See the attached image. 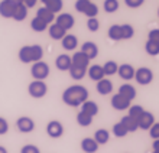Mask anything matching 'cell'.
Listing matches in <instances>:
<instances>
[{
	"label": "cell",
	"mask_w": 159,
	"mask_h": 153,
	"mask_svg": "<svg viewBox=\"0 0 159 153\" xmlns=\"http://www.w3.org/2000/svg\"><path fill=\"white\" fill-rule=\"evenodd\" d=\"M81 52H83L84 55H87L88 59L91 61V59H94V58L98 56V46H97L96 42L87 41L81 45Z\"/></svg>",
	"instance_id": "12"
},
{
	"label": "cell",
	"mask_w": 159,
	"mask_h": 153,
	"mask_svg": "<svg viewBox=\"0 0 159 153\" xmlns=\"http://www.w3.org/2000/svg\"><path fill=\"white\" fill-rule=\"evenodd\" d=\"M77 123H78V126H81V127H88V126H91L93 123V117L87 116V114H84V113L80 111L78 114H77Z\"/></svg>",
	"instance_id": "37"
},
{
	"label": "cell",
	"mask_w": 159,
	"mask_h": 153,
	"mask_svg": "<svg viewBox=\"0 0 159 153\" xmlns=\"http://www.w3.org/2000/svg\"><path fill=\"white\" fill-rule=\"evenodd\" d=\"M134 81L139 84V85H149V84L153 81V72H152L151 68L148 66H140L134 71Z\"/></svg>",
	"instance_id": "6"
},
{
	"label": "cell",
	"mask_w": 159,
	"mask_h": 153,
	"mask_svg": "<svg viewBox=\"0 0 159 153\" xmlns=\"http://www.w3.org/2000/svg\"><path fill=\"white\" fill-rule=\"evenodd\" d=\"M134 68L130 64H121L119 65V70H117V74L121 79H125V81H130V79L134 78Z\"/></svg>",
	"instance_id": "15"
},
{
	"label": "cell",
	"mask_w": 159,
	"mask_h": 153,
	"mask_svg": "<svg viewBox=\"0 0 159 153\" xmlns=\"http://www.w3.org/2000/svg\"><path fill=\"white\" fill-rule=\"evenodd\" d=\"M74 6H75L77 12L85 15L87 17H97L98 15V6L93 3L91 0H77Z\"/></svg>",
	"instance_id": "3"
},
{
	"label": "cell",
	"mask_w": 159,
	"mask_h": 153,
	"mask_svg": "<svg viewBox=\"0 0 159 153\" xmlns=\"http://www.w3.org/2000/svg\"><path fill=\"white\" fill-rule=\"evenodd\" d=\"M152 150H153L152 153H159V139L158 140H153V143H152Z\"/></svg>",
	"instance_id": "46"
},
{
	"label": "cell",
	"mask_w": 159,
	"mask_h": 153,
	"mask_svg": "<svg viewBox=\"0 0 159 153\" xmlns=\"http://www.w3.org/2000/svg\"><path fill=\"white\" fill-rule=\"evenodd\" d=\"M9 132V123L4 117H0V136H3Z\"/></svg>",
	"instance_id": "43"
},
{
	"label": "cell",
	"mask_w": 159,
	"mask_h": 153,
	"mask_svg": "<svg viewBox=\"0 0 159 153\" xmlns=\"http://www.w3.org/2000/svg\"><path fill=\"white\" fill-rule=\"evenodd\" d=\"M111 132H113V134L116 137H119V139H121V137H125L126 134H127V130H126V127L125 126H123V124L120 123V121H119V123H116L113 126V130H111Z\"/></svg>",
	"instance_id": "38"
},
{
	"label": "cell",
	"mask_w": 159,
	"mask_h": 153,
	"mask_svg": "<svg viewBox=\"0 0 159 153\" xmlns=\"http://www.w3.org/2000/svg\"><path fill=\"white\" fill-rule=\"evenodd\" d=\"M107 36L114 42H119V41H123L121 39V29H120V25H111L107 30Z\"/></svg>",
	"instance_id": "31"
},
{
	"label": "cell",
	"mask_w": 159,
	"mask_h": 153,
	"mask_svg": "<svg viewBox=\"0 0 159 153\" xmlns=\"http://www.w3.org/2000/svg\"><path fill=\"white\" fill-rule=\"evenodd\" d=\"M125 3H126V6L130 9H138L145 3V0H125Z\"/></svg>",
	"instance_id": "42"
},
{
	"label": "cell",
	"mask_w": 159,
	"mask_h": 153,
	"mask_svg": "<svg viewBox=\"0 0 159 153\" xmlns=\"http://www.w3.org/2000/svg\"><path fill=\"white\" fill-rule=\"evenodd\" d=\"M15 7H16V4H13L12 2L2 0V2H0V16L4 17V19H12Z\"/></svg>",
	"instance_id": "18"
},
{
	"label": "cell",
	"mask_w": 159,
	"mask_h": 153,
	"mask_svg": "<svg viewBox=\"0 0 159 153\" xmlns=\"http://www.w3.org/2000/svg\"><path fill=\"white\" fill-rule=\"evenodd\" d=\"M80 107H81V113H84V114H87V116L93 117V119L98 114V104H97L96 101L87 100V101H84Z\"/></svg>",
	"instance_id": "14"
},
{
	"label": "cell",
	"mask_w": 159,
	"mask_h": 153,
	"mask_svg": "<svg viewBox=\"0 0 159 153\" xmlns=\"http://www.w3.org/2000/svg\"><path fill=\"white\" fill-rule=\"evenodd\" d=\"M55 23L59 25L62 29H65L68 32L70 29L74 28V25H75V19H74V16L70 15V13H59L58 16L55 17Z\"/></svg>",
	"instance_id": "8"
},
{
	"label": "cell",
	"mask_w": 159,
	"mask_h": 153,
	"mask_svg": "<svg viewBox=\"0 0 159 153\" xmlns=\"http://www.w3.org/2000/svg\"><path fill=\"white\" fill-rule=\"evenodd\" d=\"M36 17L42 19V20L45 22V23H48V25H51L52 22H55V13H52L51 10H48L46 7H43V6L36 10Z\"/></svg>",
	"instance_id": "25"
},
{
	"label": "cell",
	"mask_w": 159,
	"mask_h": 153,
	"mask_svg": "<svg viewBox=\"0 0 159 153\" xmlns=\"http://www.w3.org/2000/svg\"><path fill=\"white\" fill-rule=\"evenodd\" d=\"M110 103H111V107H113L114 110H117V111H125V110H129V107L132 106V101H129L127 98H125V97H123V95H120L119 92H117V94H114L113 97H111Z\"/></svg>",
	"instance_id": "9"
},
{
	"label": "cell",
	"mask_w": 159,
	"mask_h": 153,
	"mask_svg": "<svg viewBox=\"0 0 159 153\" xmlns=\"http://www.w3.org/2000/svg\"><path fill=\"white\" fill-rule=\"evenodd\" d=\"M148 41H152V42L159 43V29L149 30V33H148Z\"/></svg>",
	"instance_id": "44"
},
{
	"label": "cell",
	"mask_w": 159,
	"mask_h": 153,
	"mask_svg": "<svg viewBox=\"0 0 159 153\" xmlns=\"http://www.w3.org/2000/svg\"><path fill=\"white\" fill-rule=\"evenodd\" d=\"M145 111V108L142 106H139V104H134V106H130L129 110H127V116L133 117L134 120H138L139 117L142 116V113Z\"/></svg>",
	"instance_id": "36"
},
{
	"label": "cell",
	"mask_w": 159,
	"mask_h": 153,
	"mask_svg": "<svg viewBox=\"0 0 159 153\" xmlns=\"http://www.w3.org/2000/svg\"><path fill=\"white\" fill-rule=\"evenodd\" d=\"M119 70V64L116 61H107L103 65V71H104V77H111V75H116Z\"/></svg>",
	"instance_id": "30"
},
{
	"label": "cell",
	"mask_w": 159,
	"mask_h": 153,
	"mask_svg": "<svg viewBox=\"0 0 159 153\" xmlns=\"http://www.w3.org/2000/svg\"><path fill=\"white\" fill-rule=\"evenodd\" d=\"M87 74H88V77H90V79L96 81V83L104 78V71H103V66L97 65V64L88 66V68H87Z\"/></svg>",
	"instance_id": "20"
},
{
	"label": "cell",
	"mask_w": 159,
	"mask_h": 153,
	"mask_svg": "<svg viewBox=\"0 0 159 153\" xmlns=\"http://www.w3.org/2000/svg\"><path fill=\"white\" fill-rule=\"evenodd\" d=\"M9 2H12L13 4H19V3H22V0H9Z\"/></svg>",
	"instance_id": "48"
},
{
	"label": "cell",
	"mask_w": 159,
	"mask_h": 153,
	"mask_svg": "<svg viewBox=\"0 0 159 153\" xmlns=\"http://www.w3.org/2000/svg\"><path fill=\"white\" fill-rule=\"evenodd\" d=\"M120 29H121V39L123 41H127V39H132L134 36V28L129 23H123L120 25Z\"/></svg>",
	"instance_id": "33"
},
{
	"label": "cell",
	"mask_w": 159,
	"mask_h": 153,
	"mask_svg": "<svg viewBox=\"0 0 159 153\" xmlns=\"http://www.w3.org/2000/svg\"><path fill=\"white\" fill-rule=\"evenodd\" d=\"M48 26H49L48 23H45L42 19H39V17H36V16L30 20V29L34 30V32H38V33L45 32Z\"/></svg>",
	"instance_id": "29"
},
{
	"label": "cell",
	"mask_w": 159,
	"mask_h": 153,
	"mask_svg": "<svg viewBox=\"0 0 159 153\" xmlns=\"http://www.w3.org/2000/svg\"><path fill=\"white\" fill-rule=\"evenodd\" d=\"M46 134L51 139H59L64 134V126L61 121L58 120H51L49 123L46 124Z\"/></svg>",
	"instance_id": "7"
},
{
	"label": "cell",
	"mask_w": 159,
	"mask_h": 153,
	"mask_svg": "<svg viewBox=\"0 0 159 153\" xmlns=\"http://www.w3.org/2000/svg\"><path fill=\"white\" fill-rule=\"evenodd\" d=\"M94 140L97 142V145H106L107 142L110 140V133L106 130V128H98V130H96V133H94V137H93Z\"/></svg>",
	"instance_id": "27"
},
{
	"label": "cell",
	"mask_w": 159,
	"mask_h": 153,
	"mask_svg": "<svg viewBox=\"0 0 159 153\" xmlns=\"http://www.w3.org/2000/svg\"><path fill=\"white\" fill-rule=\"evenodd\" d=\"M120 123L125 126L126 130H127L129 133H133V132H136V130L139 128V127H138V120H134L133 117H130V116L121 117Z\"/></svg>",
	"instance_id": "28"
},
{
	"label": "cell",
	"mask_w": 159,
	"mask_h": 153,
	"mask_svg": "<svg viewBox=\"0 0 159 153\" xmlns=\"http://www.w3.org/2000/svg\"><path fill=\"white\" fill-rule=\"evenodd\" d=\"M120 4H119V0H104L103 3V9H104L106 13H114L117 12Z\"/></svg>",
	"instance_id": "34"
},
{
	"label": "cell",
	"mask_w": 159,
	"mask_h": 153,
	"mask_svg": "<svg viewBox=\"0 0 159 153\" xmlns=\"http://www.w3.org/2000/svg\"><path fill=\"white\" fill-rule=\"evenodd\" d=\"M81 150L84 153H96L98 150V145L93 137H85L81 140Z\"/></svg>",
	"instance_id": "23"
},
{
	"label": "cell",
	"mask_w": 159,
	"mask_h": 153,
	"mask_svg": "<svg viewBox=\"0 0 159 153\" xmlns=\"http://www.w3.org/2000/svg\"><path fill=\"white\" fill-rule=\"evenodd\" d=\"M153 123H155V116L151 111H146V110L138 119V127L142 128V130H149L153 126Z\"/></svg>",
	"instance_id": "11"
},
{
	"label": "cell",
	"mask_w": 159,
	"mask_h": 153,
	"mask_svg": "<svg viewBox=\"0 0 159 153\" xmlns=\"http://www.w3.org/2000/svg\"><path fill=\"white\" fill-rule=\"evenodd\" d=\"M16 127L20 133H32L35 130V121L28 116H22L16 120Z\"/></svg>",
	"instance_id": "10"
},
{
	"label": "cell",
	"mask_w": 159,
	"mask_h": 153,
	"mask_svg": "<svg viewBox=\"0 0 159 153\" xmlns=\"http://www.w3.org/2000/svg\"><path fill=\"white\" fill-rule=\"evenodd\" d=\"M48 35H49L51 39H54V41H61L65 35H67V30L62 29L59 25H57V23H51L49 26H48Z\"/></svg>",
	"instance_id": "17"
},
{
	"label": "cell",
	"mask_w": 159,
	"mask_h": 153,
	"mask_svg": "<svg viewBox=\"0 0 159 153\" xmlns=\"http://www.w3.org/2000/svg\"><path fill=\"white\" fill-rule=\"evenodd\" d=\"M91 2H93V0H91Z\"/></svg>",
	"instance_id": "50"
},
{
	"label": "cell",
	"mask_w": 159,
	"mask_h": 153,
	"mask_svg": "<svg viewBox=\"0 0 159 153\" xmlns=\"http://www.w3.org/2000/svg\"><path fill=\"white\" fill-rule=\"evenodd\" d=\"M158 17H159V9H158Z\"/></svg>",
	"instance_id": "49"
},
{
	"label": "cell",
	"mask_w": 159,
	"mask_h": 153,
	"mask_svg": "<svg viewBox=\"0 0 159 153\" xmlns=\"http://www.w3.org/2000/svg\"><path fill=\"white\" fill-rule=\"evenodd\" d=\"M19 61L23 64H34L42 61L43 58V48L41 45H25L17 52Z\"/></svg>",
	"instance_id": "2"
},
{
	"label": "cell",
	"mask_w": 159,
	"mask_h": 153,
	"mask_svg": "<svg viewBox=\"0 0 159 153\" xmlns=\"http://www.w3.org/2000/svg\"><path fill=\"white\" fill-rule=\"evenodd\" d=\"M117 92L120 95H123L125 98H127L129 101H133V100L136 98V94H138V92H136V88H134L132 84H127V83L120 85Z\"/></svg>",
	"instance_id": "21"
},
{
	"label": "cell",
	"mask_w": 159,
	"mask_h": 153,
	"mask_svg": "<svg viewBox=\"0 0 159 153\" xmlns=\"http://www.w3.org/2000/svg\"><path fill=\"white\" fill-rule=\"evenodd\" d=\"M88 100V90L84 85L74 84L65 88L62 92V103L70 107H80L84 101Z\"/></svg>",
	"instance_id": "1"
},
{
	"label": "cell",
	"mask_w": 159,
	"mask_h": 153,
	"mask_svg": "<svg viewBox=\"0 0 159 153\" xmlns=\"http://www.w3.org/2000/svg\"><path fill=\"white\" fill-rule=\"evenodd\" d=\"M28 92L32 98H43L48 92V85H46L45 81H38V79H34L32 83L29 84L28 87Z\"/></svg>",
	"instance_id": "5"
},
{
	"label": "cell",
	"mask_w": 159,
	"mask_h": 153,
	"mask_svg": "<svg viewBox=\"0 0 159 153\" xmlns=\"http://www.w3.org/2000/svg\"><path fill=\"white\" fill-rule=\"evenodd\" d=\"M70 75H71V78L74 81H81V79L87 75V70H83V68H78V66H72L70 68Z\"/></svg>",
	"instance_id": "32"
},
{
	"label": "cell",
	"mask_w": 159,
	"mask_h": 153,
	"mask_svg": "<svg viewBox=\"0 0 159 153\" xmlns=\"http://www.w3.org/2000/svg\"><path fill=\"white\" fill-rule=\"evenodd\" d=\"M71 65L83 68V70H87L88 66H90V59H88L87 55H84L81 51H78V52H75L71 56Z\"/></svg>",
	"instance_id": "13"
},
{
	"label": "cell",
	"mask_w": 159,
	"mask_h": 153,
	"mask_svg": "<svg viewBox=\"0 0 159 153\" xmlns=\"http://www.w3.org/2000/svg\"><path fill=\"white\" fill-rule=\"evenodd\" d=\"M39 0H22V3L25 4L28 9H30V7H35V4L38 3Z\"/></svg>",
	"instance_id": "45"
},
{
	"label": "cell",
	"mask_w": 159,
	"mask_h": 153,
	"mask_svg": "<svg viewBox=\"0 0 159 153\" xmlns=\"http://www.w3.org/2000/svg\"><path fill=\"white\" fill-rule=\"evenodd\" d=\"M0 153H9V152H7V149H6L4 146H0Z\"/></svg>",
	"instance_id": "47"
},
{
	"label": "cell",
	"mask_w": 159,
	"mask_h": 153,
	"mask_svg": "<svg viewBox=\"0 0 159 153\" xmlns=\"http://www.w3.org/2000/svg\"><path fill=\"white\" fill-rule=\"evenodd\" d=\"M55 66L59 71H68L71 68V56L67 54H61L55 58Z\"/></svg>",
	"instance_id": "22"
},
{
	"label": "cell",
	"mask_w": 159,
	"mask_h": 153,
	"mask_svg": "<svg viewBox=\"0 0 159 153\" xmlns=\"http://www.w3.org/2000/svg\"><path fill=\"white\" fill-rule=\"evenodd\" d=\"M51 68L49 65L43 61H38L32 64V68H30V75L34 79H38V81H45L48 77H49Z\"/></svg>",
	"instance_id": "4"
},
{
	"label": "cell",
	"mask_w": 159,
	"mask_h": 153,
	"mask_svg": "<svg viewBox=\"0 0 159 153\" xmlns=\"http://www.w3.org/2000/svg\"><path fill=\"white\" fill-rule=\"evenodd\" d=\"M149 136L153 140H158L159 139V123H153V126L149 128Z\"/></svg>",
	"instance_id": "41"
},
{
	"label": "cell",
	"mask_w": 159,
	"mask_h": 153,
	"mask_svg": "<svg viewBox=\"0 0 159 153\" xmlns=\"http://www.w3.org/2000/svg\"><path fill=\"white\" fill-rule=\"evenodd\" d=\"M28 17V7H26L23 3H19L16 4V7H15V12H13V17L16 22H23Z\"/></svg>",
	"instance_id": "26"
},
{
	"label": "cell",
	"mask_w": 159,
	"mask_h": 153,
	"mask_svg": "<svg viewBox=\"0 0 159 153\" xmlns=\"http://www.w3.org/2000/svg\"><path fill=\"white\" fill-rule=\"evenodd\" d=\"M20 153H41V150L35 145H25L20 149Z\"/></svg>",
	"instance_id": "40"
},
{
	"label": "cell",
	"mask_w": 159,
	"mask_h": 153,
	"mask_svg": "<svg viewBox=\"0 0 159 153\" xmlns=\"http://www.w3.org/2000/svg\"><path fill=\"white\" fill-rule=\"evenodd\" d=\"M145 51H146L148 55L156 56V55H159V43L152 42V41H146V43H145Z\"/></svg>",
	"instance_id": "35"
},
{
	"label": "cell",
	"mask_w": 159,
	"mask_h": 153,
	"mask_svg": "<svg viewBox=\"0 0 159 153\" xmlns=\"http://www.w3.org/2000/svg\"><path fill=\"white\" fill-rule=\"evenodd\" d=\"M61 45L65 51H75L78 48V39H77L75 35H71V33H67L65 36L61 39Z\"/></svg>",
	"instance_id": "19"
},
{
	"label": "cell",
	"mask_w": 159,
	"mask_h": 153,
	"mask_svg": "<svg viewBox=\"0 0 159 153\" xmlns=\"http://www.w3.org/2000/svg\"><path fill=\"white\" fill-rule=\"evenodd\" d=\"M96 90L100 95H109L113 92V83L109 78H103L100 81H97Z\"/></svg>",
	"instance_id": "16"
},
{
	"label": "cell",
	"mask_w": 159,
	"mask_h": 153,
	"mask_svg": "<svg viewBox=\"0 0 159 153\" xmlns=\"http://www.w3.org/2000/svg\"><path fill=\"white\" fill-rule=\"evenodd\" d=\"M87 28L90 32H97V30L100 29V22H98V19H97V17H88Z\"/></svg>",
	"instance_id": "39"
},
{
	"label": "cell",
	"mask_w": 159,
	"mask_h": 153,
	"mask_svg": "<svg viewBox=\"0 0 159 153\" xmlns=\"http://www.w3.org/2000/svg\"><path fill=\"white\" fill-rule=\"evenodd\" d=\"M39 2H42L43 7H46L48 10H51L52 13H55V15L61 12L62 7H64L62 0H39Z\"/></svg>",
	"instance_id": "24"
}]
</instances>
